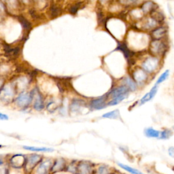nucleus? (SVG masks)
Wrapping results in <instances>:
<instances>
[{
    "instance_id": "1",
    "label": "nucleus",
    "mask_w": 174,
    "mask_h": 174,
    "mask_svg": "<svg viewBox=\"0 0 174 174\" xmlns=\"http://www.w3.org/2000/svg\"><path fill=\"white\" fill-rule=\"evenodd\" d=\"M149 48L152 56L160 58L167 53L169 45L166 40H153L150 44Z\"/></svg>"
},
{
    "instance_id": "2",
    "label": "nucleus",
    "mask_w": 174,
    "mask_h": 174,
    "mask_svg": "<svg viewBox=\"0 0 174 174\" xmlns=\"http://www.w3.org/2000/svg\"><path fill=\"white\" fill-rule=\"evenodd\" d=\"M160 64V59L159 57L151 56L145 59L142 64V67L148 74H152L159 68Z\"/></svg>"
},
{
    "instance_id": "3",
    "label": "nucleus",
    "mask_w": 174,
    "mask_h": 174,
    "mask_svg": "<svg viewBox=\"0 0 174 174\" xmlns=\"http://www.w3.org/2000/svg\"><path fill=\"white\" fill-rule=\"evenodd\" d=\"M33 100L32 93L23 92L16 99V103L20 108H25L30 104Z\"/></svg>"
},
{
    "instance_id": "4",
    "label": "nucleus",
    "mask_w": 174,
    "mask_h": 174,
    "mask_svg": "<svg viewBox=\"0 0 174 174\" xmlns=\"http://www.w3.org/2000/svg\"><path fill=\"white\" fill-rule=\"evenodd\" d=\"M53 163L50 159L42 160L36 168V174H48L52 169Z\"/></svg>"
},
{
    "instance_id": "5",
    "label": "nucleus",
    "mask_w": 174,
    "mask_h": 174,
    "mask_svg": "<svg viewBox=\"0 0 174 174\" xmlns=\"http://www.w3.org/2000/svg\"><path fill=\"white\" fill-rule=\"evenodd\" d=\"M167 32V28L165 26H158L152 31V37L154 40H166Z\"/></svg>"
},
{
    "instance_id": "6",
    "label": "nucleus",
    "mask_w": 174,
    "mask_h": 174,
    "mask_svg": "<svg viewBox=\"0 0 174 174\" xmlns=\"http://www.w3.org/2000/svg\"><path fill=\"white\" fill-rule=\"evenodd\" d=\"M14 97V90L9 85L5 86L1 89V99L5 102H9Z\"/></svg>"
},
{
    "instance_id": "7",
    "label": "nucleus",
    "mask_w": 174,
    "mask_h": 174,
    "mask_svg": "<svg viewBox=\"0 0 174 174\" xmlns=\"http://www.w3.org/2000/svg\"><path fill=\"white\" fill-rule=\"evenodd\" d=\"M33 95V99L34 98V102H33V108L37 111H41L44 108V101L42 96L39 92H36L35 90H33L32 93Z\"/></svg>"
},
{
    "instance_id": "8",
    "label": "nucleus",
    "mask_w": 174,
    "mask_h": 174,
    "mask_svg": "<svg viewBox=\"0 0 174 174\" xmlns=\"http://www.w3.org/2000/svg\"><path fill=\"white\" fill-rule=\"evenodd\" d=\"M41 160H42V158H41L40 155L35 154H31L27 158L26 165H27V167L29 169H32L36 165L40 164L41 162Z\"/></svg>"
},
{
    "instance_id": "9",
    "label": "nucleus",
    "mask_w": 174,
    "mask_h": 174,
    "mask_svg": "<svg viewBox=\"0 0 174 174\" xmlns=\"http://www.w3.org/2000/svg\"><path fill=\"white\" fill-rule=\"evenodd\" d=\"M158 85L155 84L154 87L152 88L151 90H150L148 93H146V94L145 95L144 97L141 99H140L139 105L145 104L146 103L151 101L152 99L155 97V95H157V91H158Z\"/></svg>"
},
{
    "instance_id": "10",
    "label": "nucleus",
    "mask_w": 174,
    "mask_h": 174,
    "mask_svg": "<svg viewBox=\"0 0 174 174\" xmlns=\"http://www.w3.org/2000/svg\"><path fill=\"white\" fill-rule=\"evenodd\" d=\"M133 78L136 82L144 83L148 79V73L142 68H137L133 73Z\"/></svg>"
},
{
    "instance_id": "11",
    "label": "nucleus",
    "mask_w": 174,
    "mask_h": 174,
    "mask_svg": "<svg viewBox=\"0 0 174 174\" xmlns=\"http://www.w3.org/2000/svg\"><path fill=\"white\" fill-rule=\"evenodd\" d=\"M78 174H92V166L87 162H82L78 166Z\"/></svg>"
},
{
    "instance_id": "12",
    "label": "nucleus",
    "mask_w": 174,
    "mask_h": 174,
    "mask_svg": "<svg viewBox=\"0 0 174 174\" xmlns=\"http://www.w3.org/2000/svg\"><path fill=\"white\" fill-rule=\"evenodd\" d=\"M90 106L95 110H101V109L105 108L106 107L105 97H101L93 100L90 102Z\"/></svg>"
},
{
    "instance_id": "13",
    "label": "nucleus",
    "mask_w": 174,
    "mask_h": 174,
    "mask_svg": "<svg viewBox=\"0 0 174 174\" xmlns=\"http://www.w3.org/2000/svg\"><path fill=\"white\" fill-rule=\"evenodd\" d=\"M142 11L144 14H151L154 10H157V5L153 2L148 1L142 4L141 7Z\"/></svg>"
},
{
    "instance_id": "14",
    "label": "nucleus",
    "mask_w": 174,
    "mask_h": 174,
    "mask_svg": "<svg viewBox=\"0 0 174 174\" xmlns=\"http://www.w3.org/2000/svg\"><path fill=\"white\" fill-rule=\"evenodd\" d=\"M129 92V88L125 86H121V87H119L118 88H116V89H113L111 91L110 93V97L114 99L115 97H117L118 96L127 94Z\"/></svg>"
},
{
    "instance_id": "15",
    "label": "nucleus",
    "mask_w": 174,
    "mask_h": 174,
    "mask_svg": "<svg viewBox=\"0 0 174 174\" xmlns=\"http://www.w3.org/2000/svg\"><path fill=\"white\" fill-rule=\"evenodd\" d=\"M116 50L122 52V53L124 54V56L126 57V59H127L131 58L133 54V53H131V52L130 51V50L128 48V47H127V46L126 45L125 43H118L117 48L115 49V51Z\"/></svg>"
},
{
    "instance_id": "16",
    "label": "nucleus",
    "mask_w": 174,
    "mask_h": 174,
    "mask_svg": "<svg viewBox=\"0 0 174 174\" xmlns=\"http://www.w3.org/2000/svg\"><path fill=\"white\" fill-rule=\"evenodd\" d=\"M23 149L29 151H32L35 152H52L54 151L53 148L47 147H36V146H23Z\"/></svg>"
},
{
    "instance_id": "17",
    "label": "nucleus",
    "mask_w": 174,
    "mask_h": 174,
    "mask_svg": "<svg viewBox=\"0 0 174 174\" xmlns=\"http://www.w3.org/2000/svg\"><path fill=\"white\" fill-rule=\"evenodd\" d=\"M160 131L155 129L152 127H148L144 130V135L148 138H157L158 139L160 137Z\"/></svg>"
},
{
    "instance_id": "18",
    "label": "nucleus",
    "mask_w": 174,
    "mask_h": 174,
    "mask_svg": "<svg viewBox=\"0 0 174 174\" xmlns=\"http://www.w3.org/2000/svg\"><path fill=\"white\" fill-rule=\"evenodd\" d=\"M117 165L121 168L125 170L126 171H127V172L131 173V174H144V173L142 172V171H139V169H136V168L132 167H131V166L123 164V163H117Z\"/></svg>"
},
{
    "instance_id": "19",
    "label": "nucleus",
    "mask_w": 174,
    "mask_h": 174,
    "mask_svg": "<svg viewBox=\"0 0 174 174\" xmlns=\"http://www.w3.org/2000/svg\"><path fill=\"white\" fill-rule=\"evenodd\" d=\"M5 53L9 57H13L17 56L18 54L19 53L20 48L19 47L17 48H11L9 46H4Z\"/></svg>"
},
{
    "instance_id": "20",
    "label": "nucleus",
    "mask_w": 174,
    "mask_h": 174,
    "mask_svg": "<svg viewBox=\"0 0 174 174\" xmlns=\"http://www.w3.org/2000/svg\"><path fill=\"white\" fill-rule=\"evenodd\" d=\"M173 136V131L170 129L165 128L160 131V137L158 139L161 140H167L170 138V137Z\"/></svg>"
},
{
    "instance_id": "21",
    "label": "nucleus",
    "mask_w": 174,
    "mask_h": 174,
    "mask_svg": "<svg viewBox=\"0 0 174 174\" xmlns=\"http://www.w3.org/2000/svg\"><path fill=\"white\" fill-rule=\"evenodd\" d=\"M65 165H66V163H65V161L63 158H59V159H57L56 161L54 163L53 167H52V170L53 171H61L62 169H63Z\"/></svg>"
},
{
    "instance_id": "22",
    "label": "nucleus",
    "mask_w": 174,
    "mask_h": 174,
    "mask_svg": "<svg viewBox=\"0 0 174 174\" xmlns=\"http://www.w3.org/2000/svg\"><path fill=\"white\" fill-rule=\"evenodd\" d=\"M150 14H151V17H152L155 20H157L158 23H161L165 20L164 14L158 11L157 10H154V11L152 12Z\"/></svg>"
},
{
    "instance_id": "23",
    "label": "nucleus",
    "mask_w": 174,
    "mask_h": 174,
    "mask_svg": "<svg viewBox=\"0 0 174 174\" xmlns=\"http://www.w3.org/2000/svg\"><path fill=\"white\" fill-rule=\"evenodd\" d=\"M123 82H124V84H127V87L129 88V89L132 90V91H134V90H136V89H137L136 82H135L134 80H132L131 78H129V77L125 78L124 79Z\"/></svg>"
},
{
    "instance_id": "24",
    "label": "nucleus",
    "mask_w": 174,
    "mask_h": 174,
    "mask_svg": "<svg viewBox=\"0 0 174 174\" xmlns=\"http://www.w3.org/2000/svg\"><path fill=\"white\" fill-rule=\"evenodd\" d=\"M120 116V113H119L118 110H115L111 111H109L103 114L102 116L104 118H110V119H118Z\"/></svg>"
},
{
    "instance_id": "25",
    "label": "nucleus",
    "mask_w": 174,
    "mask_h": 174,
    "mask_svg": "<svg viewBox=\"0 0 174 174\" xmlns=\"http://www.w3.org/2000/svg\"><path fill=\"white\" fill-rule=\"evenodd\" d=\"M127 96H128V93H127V94L122 95L118 96V97H117L114 98L110 101V102L108 103V105H110V106L117 105V104H118L119 103H121L122 101L124 100V99H126Z\"/></svg>"
},
{
    "instance_id": "26",
    "label": "nucleus",
    "mask_w": 174,
    "mask_h": 174,
    "mask_svg": "<svg viewBox=\"0 0 174 174\" xmlns=\"http://www.w3.org/2000/svg\"><path fill=\"white\" fill-rule=\"evenodd\" d=\"M18 20H19V22L20 23V24L22 25L23 27L25 30H30L32 29V24L29 23V20L25 19V17H23L22 16H20L18 17Z\"/></svg>"
},
{
    "instance_id": "27",
    "label": "nucleus",
    "mask_w": 174,
    "mask_h": 174,
    "mask_svg": "<svg viewBox=\"0 0 174 174\" xmlns=\"http://www.w3.org/2000/svg\"><path fill=\"white\" fill-rule=\"evenodd\" d=\"M169 74H170V72H169V69H166L165 71L163 72V73L160 75V76L158 77V78L157 79V82H156V84L157 85H159L163 83V82H165V80H167V78L169 76Z\"/></svg>"
},
{
    "instance_id": "28",
    "label": "nucleus",
    "mask_w": 174,
    "mask_h": 174,
    "mask_svg": "<svg viewBox=\"0 0 174 174\" xmlns=\"http://www.w3.org/2000/svg\"><path fill=\"white\" fill-rule=\"evenodd\" d=\"M97 174H109V169L105 165H101L98 168Z\"/></svg>"
},
{
    "instance_id": "29",
    "label": "nucleus",
    "mask_w": 174,
    "mask_h": 174,
    "mask_svg": "<svg viewBox=\"0 0 174 174\" xmlns=\"http://www.w3.org/2000/svg\"><path fill=\"white\" fill-rule=\"evenodd\" d=\"M118 1L121 4L125 5V6H129V5H132L136 3L139 0H118Z\"/></svg>"
},
{
    "instance_id": "30",
    "label": "nucleus",
    "mask_w": 174,
    "mask_h": 174,
    "mask_svg": "<svg viewBox=\"0 0 174 174\" xmlns=\"http://www.w3.org/2000/svg\"><path fill=\"white\" fill-rule=\"evenodd\" d=\"M80 6H81V4H75L74 6H72L71 8H70L69 12L71 13L72 14H76V13L78 11V10L80 9Z\"/></svg>"
},
{
    "instance_id": "31",
    "label": "nucleus",
    "mask_w": 174,
    "mask_h": 174,
    "mask_svg": "<svg viewBox=\"0 0 174 174\" xmlns=\"http://www.w3.org/2000/svg\"><path fill=\"white\" fill-rule=\"evenodd\" d=\"M51 15L53 17H56L57 15L59 14V8H56V6L51 7Z\"/></svg>"
},
{
    "instance_id": "32",
    "label": "nucleus",
    "mask_w": 174,
    "mask_h": 174,
    "mask_svg": "<svg viewBox=\"0 0 174 174\" xmlns=\"http://www.w3.org/2000/svg\"><path fill=\"white\" fill-rule=\"evenodd\" d=\"M168 154L170 157L174 158V147L171 146L168 148Z\"/></svg>"
},
{
    "instance_id": "33",
    "label": "nucleus",
    "mask_w": 174,
    "mask_h": 174,
    "mask_svg": "<svg viewBox=\"0 0 174 174\" xmlns=\"http://www.w3.org/2000/svg\"><path fill=\"white\" fill-rule=\"evenodd\" d=\"M0 119H1V121H8L9 119V117L6 114L1 113L0 114Z\"/></svg>"
},
{
    "instance_id": "34",
    "label": "nucleus",
    "mask_w": 174,
    "mask_h": 174,
    "mask_svg": "<svg viewBox=\"0 0 174 174\" xmlns=\"http://www.w3.org/2000/svg\"><path fill=\"white\" fill-rule=\"evenodd\" d=\"M23 2V3L24 4H28L29 3V0H21Z\"/></svg>"
},
{
    "instance_id": "35",
    "label": "nucleus",
    "mask_w": 174,
    "mask_h": 174,
    "mask_svg": "<svg viewBox=\"0 0 174 174\" xmlns=\"http://www.w3.org/2000/svg\"><path fill=\"white\" fill-rule=\"evenodd\" d=\"M173 130H174V126H173Z\"/></svg>"
}]
</instances>
